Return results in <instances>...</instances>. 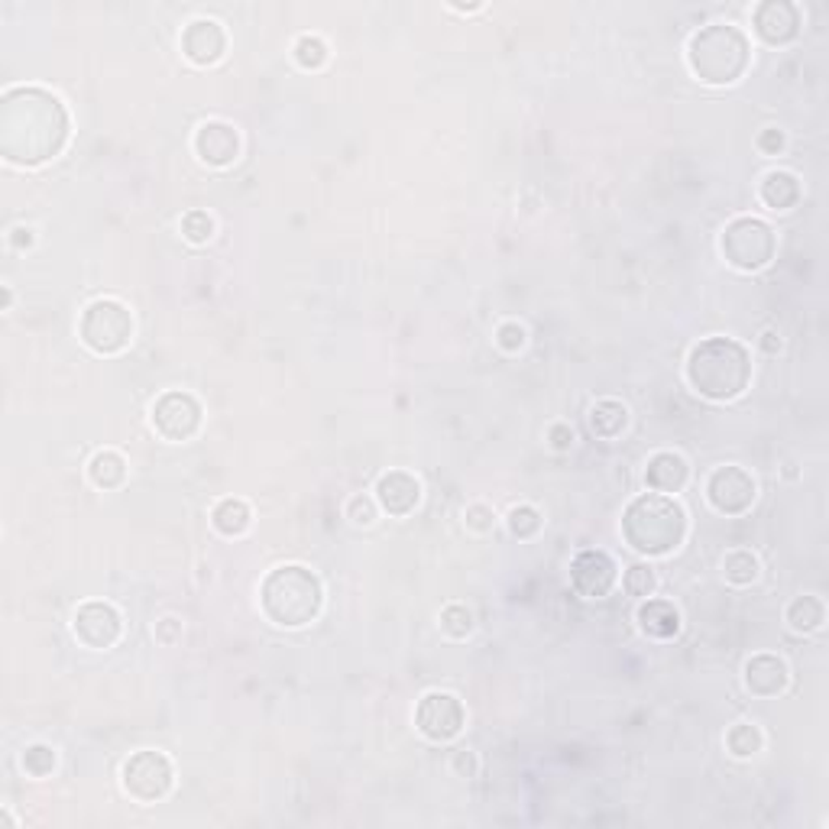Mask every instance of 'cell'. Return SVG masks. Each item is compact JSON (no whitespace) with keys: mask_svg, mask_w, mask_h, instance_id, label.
<instances>
[{"mask_svg":"<svg viewBox=\"0 0 829 829\" xmlns=\"http://www.w3.org/2000/svg\"><path fill=\"white\" fill-rule=\"evenodd\" d=\"M72 114L42 85H13L0 98V152L10 165L36 169L65 152Z\"/></svg>","mask_w":829,"mask_h":829,"instance_id":"6da1fadb","label":"cell"},{"mask_svg":"<svg viewBox=\"0 0 829 829\" xmlns=\"http://www.w3.org/2000/svg\"><path fill=\"white\" fill-rule=\"evenodd\" d=\"M688 386L706 403H735L752 386V350L726 334L696 341L684 363Z\"/></svg>","mask_w":829,"mask_h":829,"instance_id":"7a4b0ae2","label":"cell"},{"mask_svg":"<svg viewBox=\"0 0 829 829\" xmlns=\"http://www.w3.org/2000/svg\"><path fill=\"white\" fill-rule=\"evenodd\" d=\"M622 542L642 557H668L675 554L691 532L688 509L678 496L665 493H642L622 509L619 522Z\"/></svg>","mask_w":829,"mask_h":829,"instance_id":"3957f363","label":"cell"},{"mask_svg":"<svg viewBox=\"0 0 829 829\" xmlns=\"http://www.w3.org/2000/svg\"><path fill=\"white\" fill-rule=\"evenodd\" d=\"M752 65V39L735 23H706L688 42V69L700 85L729 88L745 78Z\"/></svg>","mask_w":829,"mask_h":829,"instance_id":"277c9868","label":"cell"},{"mask_svg":"<svg viewBox=\"0 0 829 829\" xmlns=\"http://www.w3.org/2000/svg\"><path fill=\"white\" fill-rule=\"evenodd\" d=\"M260 609L276 629H305L324 609V583L305 564H279L260 583Z\"/></svg>","mask_w":829,"mask_h":829,"instance_id":"5b68a950","label":"cell"},{"mask_svg":"<svg viewBox=\"0 0 829 829\" xmlns=\"http://www.w3.org/2000/svg\"><path fill=\"white\" fill-rule=\"evenodd\" d=\"M134 334H137V321L131 305L111 295L88 301L78 318V337L98 357H121L124 350H131Z\"/></svg>","mask_w":829,"mask_h":829,"instance_id":"8992f818","label":"cell"},{"mask_svg":"<svg viewBox=\"0 0 829 829\" xmlns=\"http://www.w3.org/2000/svg\"><path fill=\"white\" fill-rule=\"evenodd\" d=\"M719 253L735 273H762L778 253V237L768 221L739 214L719 231Z\"/></svg>","mask_w":829,"mask_h":829,"instance_id":"52a82bcc","label":"cell"},{"mask_svg":"<svg viewBox=\"0 0 829 829\" xmlns=\"http://www.w3.org/2000/svg\"><path fill=\"white\" fill-rule=\"evenodd\" d=\"M121 788H124V794L134 804L152 807V804H159V801H165L172 794V788H175V765H172V758L165 752L139 748L121 768Z\"/></svg>","mask_w":829,"mask_h":829,"instance_id":"ba28073f","label":"cell"},{"mask_svg":"<svg viewBox=\"0 0 829 829\" xmlns=\"http://www.w3.org/2000/svg\"><path fill=\"white\" fill-rule=\"evenodd\" d=\"M149 424L162 441L185 444L201 431L205 406L198 403V396H191L185 389H169V393L156 396V403L149 409Z\"/></svg>","mask_w":829,"mask_h":829,"instance_id":"9c48e42d","label":"cell"},{"mask_svg":"<svg viewBox=\"0 0 829 829\" xmlns=\"http://www.w3.org/2000/svg\"><path fill=\"white\" fill-rule=\"evenodd\" d=\"M72 635L88 652H111L124 639V613L108 599H85L72 613Z\"/></svg>","mask_w":829,"mask_h":829,"instance_id":"30bf717a","label":"cell"},{"mask_svg":"<svg viewBox=\"0 0 829 829\" xmlns=\"http://www.w3.org/2000/svg\"><path fill=\"white\" fill-rule=\"evenodd\" d=\"M467 726V706L457 693L450 691H428L421 693L418 706H414V729L434 742V745H444V742H454Z\"/></svg>","mask_w":829,"mask_h":829,"instance_id":"8fae6325","label":"cell"},{"mask_svg":"<svg viewBox=\"0 0 829 829\" xmlns=\"http://www.w3.org/2000/svg\"><path fill=\"white\" fill-rule=\"evenodd\" d=\"M758 499V483L755 477L739 467V463H722V467H713L709 477H706V503L726 516V519H739L745 516Z\"/></svg>","mask_w":829,"mask_h":829,"instance_id":"7c38bea8","label":"cell"},{"mask_svg":"<svg viewBox=\"0 0 829 829\" xmlns=\"http://www.w3.org/2000/svg\"><path fill=\"white\" fill-rule=\"evenodd\" d=\"M182 55L195 65V69H211L227 55L231 36L227 26L214 16H195L182 26Z\"/></svg>","mask_w":829,"mask_h":829,"instance_id":"4fadbf2b","label":"cell"},{"mask_svg":"<svg viewBox=\"0 0 829 829\" xmlns=\"http://www.w3.org/2000/svg\"><path fill=\"white\" fill-rule=\"evenodd\" d=\"M804 29V10L794 0H762L752 7V33L765 46H791Z\"/></svg>","mask_w":829,"mask_h":829,"instance_id":"5bb4252c","label":"cell"},{"mask_svg":"<svg viewBox=\"0 0 829 829\" xmlns=\"http://www.w3.org/2000/svg\"><path fill=\"white\" fill-rule=\"evenodd\" d=\"M619 567L599 548H583L570 557V586L583 599H603L616 586Z\"/></svg>","mask_w":829,"mask_h":829,"instance_id":"9a60e30c","label":"cell"},{"mask_svg":"<svg viewBox=\"0 0 829 829\" xmlns=\"http://www.w3.org/2000/svg\"><path fill=\"white\" fill-rule=\"evenodd\" d=\"M191 149H195L201 165L231 169L240 159L244 139H240V131L231 121H205V124H198V131L191 137Z\"/></svg>","mask_w":829,"mask_h":829,"instance_id":"2e32d148","label":"cell"},{"mask_svg":"<svg viewBox=\"0 0 829 829\" xmlns=\"http://www.w3.org/2000/svg\"><path fill=\"white\" fill-rule=\"evenodd\" d=\"M380 509L389 516V519H409L414 509L421 506V480L409 473V470H389L376 480V490H373Z\"/></svg>","mask_w":829,"mask_h":829,"instance_id":"e0dca14e","label":"cell"},{"mask_svg":"<svg viewBox=\"0 0 829 829\" xmlns=\"http://www.w3.org/2000/svg\"><path fill=\"white\" fill-rule=\"evenodd\" d=\"M742 684L752 696L762 700H775L791 688V668L781 655L771 652H758L742 665Z\"/></svg>","mask_w":829,"mask_h":829,"instance_id":"ac0fdd59","label":"cell"},{"mask_svg":"<svg viewBox=\"0 0 829 829\" xmlns=\"http://www.w3.org/2000/svg\"><path fill=\"white\" fill-rule=\"evenodd\" d=\"M691 483V463L678 450H655L645 460V486L648 493H665L678 496Z\"/></svg>","mask_w":829,"mask_h":829,"instance_id":"d6986e66","label":"cell"},{"mask_svg":"<svg viewBox=\"0 0 829 829\" xmlns=\"http://www.w3.org/2000/svg\"><path fill=\"white\" fill-rule=\"evenodd\" d=\"M635 622H639V632L648 635L652 642H675L681 635V609L671 603V599H642L639 609H635Z\"/></svg>","mask_w":829,"mask_h":829,"instance_id":"ffe728a7","label":"cell"},{"mask_svg":"<svg viewBox=\"0 0 829 829\" xmlns=\"http://www.w3.org/2000/svg\"><path fill=\"white\" fill-rule=\"evenodd\" d=\"M801 198H804V185H801V178H797L794 172H788V169H771V172H765L762 182H758V201H762L768 211H778V214L794 211V208L801 205Z\"/></svg>","mask_w":829,"mask_h":829,"instance_id":"44dd1931","label":"cell"},{"mask_svg":"<svg viewBox=\"0 0 829 829\" xmlns=\"http://www.w3.org/2000/svg\"><path fill=\"white\" fill-rule=\"evenodd\" d=\"M211 529L221 539H244L253 529V509L240 496H224L211 506Z\"/></svg>","mask_w":829,"mask_h":829,"instance_id":"7402d4cb","label":"cell"},{"mask_svg":"<svg viewBox=\"0 0 829 829\" xmlns=\"http://www.w3.org/2000/svg\"><path fill=\"white\" fill-rule=\"evenodd\" d=\"M127 473H131L127 457L121 450H114V447H101L88 460V483L95 490H101V493L121 490L127 483Z\"/></svg>","mask_w":829,"mask_h":829,"instance_id":"603a6c76","label":"cell"},{"mask_svg":"<svg viewBox=\"0 0 829 829\" xmlns=\"http://www.w3.org/2000/svg\"><path fill=\"white\" fill-rule=\"evenodd\" d=\"M632 414H629V406L619 403V399H596L590 406V414H586V424L590 431L599 437V441H616L626 434Z\"/></svg>","mask_w":829,"mask_h":829,"instance_id":"cb8c5ba5","label":"cell"},{"mask_svg":"<svg viewBox=\"0 0 829 829\" xmlns=\"http://www.w3.org/2000/svg\"><path fill=\"white\" fill-rule=\"evenodd\" d=\"M784 622L791 632L797 635H814L827 626V603L814 593H804V596H794L784 609Z\"/></svg>","mask_w":829,"mask_h":829,"instance_id":"d4e9b609","label":"cell"},{"mask_svg":"<svg viewBox=\"0 0 829 829\" xmlns=\"http://www.w3.org/2000/svg\"><path fill=\"white\" fill-rule=\"evenodd\" d=\"M762 748H765V732L758 729V722L742 719V722L729 726V732H726V752H729L732 758L745 762V758L762 755Z\"/></svg>","mask_w":829,"mask_h":829,"instance_id":"484cf974","label":"cell"},{"mask_svg":"<svg viewBox=\"0 0 829 829\" xmlns=\"http://www.w3.org/2000/svg\"><path fill=\"white\" fill-rule=\"evenodd\" d=\"M722 577H726V583H732V586H752V583H758V577H762V560H758V554L748 552V548H732V552H726V557H722Z\"/></svg>","mask_w":829,"mask_h":829,"instance_id":"4316f807","label":"cell"},{"mask_svg":"<svg viewBox=\"0 0 829 829\" xmlns=\"http://www.w3.org/2000/svg\"><path fill=\"white\" fill-rule=\"evenodd\" d=\"M292 59L298 69L305 72H321L327 62H331V46L318 36V33H301L295 42H292Z\"/></svg>","mask_w":829,"mask_h":829,"instance_id":"83f0119b","label":"cell"},{"mask_svg":"<svg viewBox=\"0 0 829 829\" xmlns=\"http://www.w3.org/2000/svg\"><path fill=\"white\" fill-rule=\"evenodd\" d=\"M20 768L26 778L33 781H46L52 778V771L59 768V752L49 742H33L20 752Z\"/></svg>","mask_w":829,"mask_h":829,"instance_id":"f1b7e54d","label":"cell"},{"mask_svg":"<svg viewBox=\"0 0 829 829\" xmlns=\"http://www.w3.org/2000/svg\"><path fill=\"white\" fill-rule=\"evenodd\" d=\"M506 529H509V535H512V539H519V542H532V539H539V535H542V529H545V516H542L532 503H519V506H512V509H509V516H506Z\"/></svg>","mask_w":829,"mask_h":829,"instance_id":"f546056e","label":"cell"},{"mask_svg":"<svg viewBox=\"0 0 829 829\" xmlns=\"http://www.w3.org/2000/svg\"><path fill=\"white\" fill-rule=\"evenodd\" d=\"M178 231H182V240H185V244H191V247H208V244L214 240V234H218V224H214V218H211L208 211L191 208V211L182 214Z\"/></svg>","mask_w":829,"mask_h":829,"instance_id":"4dcf8cb0","label":"cell"},{"mask_svg":"<svg viewBox=\"0 0 829 829\" xmlns=\"http://www.w3.org/2000/svg\"><path fill=\"white\" fill-rule=\"evenodd\" d=\"M437 622H441V632H444L447 639H454V642L470 639L473 629H477V616H473V609H467L463 603H447V606L441 609Z\"/></svg>","mask_w":829,"mask_h":829,"instance_id":"1f68e13d","label":"cell"},{"mask_svg":"<svg viewBox=\"0 0 829 829\" xmlns=\"http://www.w3.org/2000/svg\"><path fill=\"white\" fill-rule=\"evenodd\" d=\"M622 590H626L629 596H635V599H648V596H655V590H658V573H655V567H652V564H645V560H639V564L626 567Z\"/></svg>","mask_w":829,"mask_h":829,"instance_id":"d6a6232c","label":"cell"},{"mask_svg":"<svg viewBox=\"0 0 829 829\" xmlns=\"http://www.w3.org/2000/svg\"><path fill=\"white\" fill-rule=\"evenodd\" d=\"M380 512H383V509H380L376 496H370V493H354V496L347 499V506H344V516H347L350 525H357V529L376 525Z\"/></svg>","mask_w":829,"mask_h":829,"instance_id":"836d02e7","label":"cell"},{"mask_svg":"<svg viewBox=\"0 0 829 829\" xmlns=\"http://www.w3.org/2000/svg\"><path fill=\"white\" fill-rule=\"evenodd\" d=\"M493 341H496V347L503 354L516 357V354H522L529 347V327L519 324V321H499L496 331H493Z\"/></svg>","mask_w":829,"mask_h":829,"instance_id":"e575fe53","label":"cell"},{"mask_svg":"<svg viewBox=\"0 0 829 829\" xmlns=\"http://www.w3.org/2000/svg\"><path fill=\"white\" fill-rule=\"evenodd\" d=\"M496 512H493V506H486V503H470L467 509H463V525H467V532H473V535H490L493 529H496Z\"/></svg>","mask_w":829,"mask_h":829,"instance_id":"d590c367","label":"cell"},{"mask_svg":"<svg viewBox=\"0 0 829 829\" xmlns=\"http://www.w3.org/2000/svg\"><path fill=\"white\" fill-rule=\"evenodd\" d=\"M182 619L178 616H162V619H156V626H152V639L159 642V645H165V648H172V645H178L182 642Z\"/></svg>","mask_w":829,"mask_h":829,"instance_id":"8d00e7d4","label":"cell"},{"mask_svg":"<svg viewBox=\"0 0 829 829\" xmlns=\"http://www.w3.org/2000/svg\"><path fill=\"white\" fill-rule=\"evenodd\" d=\"M755 149H758L762 156H781V152L788 149V134H784L781 127H765V131H758V137H755Z\"/></svg>","mask_w":829,"mask_h":829,"instance_id":"74e56055","label":"cell"},{"mask_svg":"<svg viewBox=\"0 0 829 829\" xmlns=\"http://www.w3.org/2000/svg\"><path fill=\"white\" fill-rule=\"evenodd\" d=\"M545 441H548V447H552L554 454H567V450L573 447L577 434H573V428H570L567 421H554V424H548Z\"/></svg>","mask_w":829,"mask_h":829,"instance_id":"f35d334b","label":"cell"},{"mask_svg":"<svg viewBox=\"0 0 829 829\" xmlns=\"http://www.w3.org/2000/svg\"><path fill=\"white\" fill-rule=\"evenodd\" d=\"M450 768H454V775H457V778H477V771H480L477 752H470V748H457V752L450 755Z\"/></svg>","mask_w":829,"mask_h":829,"instance_id":"ab89813d","label":"cell"},{"mask_svg":"<svg viewBox=\"0 0 829 829\" xmlns=\"http://www.w3.org/2000/svg\"><path fill=\"white\" fill-rule=\"evenodd\" d=\"M7 244H10V250L26 253V250L36 247V231L26 227V224H16V227H10V234H7Z\"/></svg>","mask_w":829,"mask_h":829,"instance_id":"60d3db41","label":"cell"},{"mask_svg":"<svg viewBox=\"0 0 829 829\" xmlns=\"http://www.w3.org/2000/svg\"><path fill=\"white\" fill-rule=\"evenodd\" d=\"M781 347H784V341H781V331H775V327H765V331L758 334V350H762V354L775 357Z\"/></svg>","mask_w":829,"mask_h":829,"instance_id":"b9f144b4","label":"cell"},{"mask_svg":"<svg viewBox=\"0 0 829 829\" xmlns=\"http://www.w3.org/2000/svg\"><path fill=\"white\" fill-rule=\"evenodd\" d=\"M10 305H13V288L3 285V311H10Z\"/></svg>","mask_w":829,"mask_h":829,"instance_id":"7bdbcfd3","label":"cell"}]
</instances>
